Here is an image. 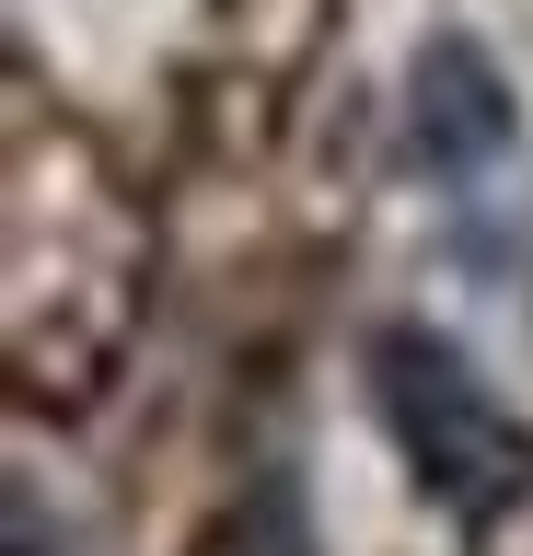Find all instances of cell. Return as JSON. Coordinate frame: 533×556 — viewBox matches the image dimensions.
I'll list each match as a JSON object with an SVG mask.
<instances>
[{
	"mask_svg": "<svg viewBox=\"0 0 533 556\" xmlns=\"http://www.w3.org/2000/svg\"><path fill=\"white\" fill-rule=\"evenodd\" d=\"M510 139H522V104H510L498 59L475 35H429L406 59V163L441 174V186H475Z\"/></svg>",
	"mask_w": 533,
	"mask_h": 556,
	"instance_id": "2",
	"label": "cell"
},
{
	"mask_svg": "<svg viewBox=\"0 0 533 556\" xmlns=\"http://www.w3.org/2000/svg\"><path fill=\"white\" fill-rule=\"evenodd\" d=\"M371 394H383V429H394V452H406L418 498H441L464 533H487V521H510L533 498L522 406H510L441 325H383V337H371Z\"/></svg>",
	"mask_w": 533,
	"mask_h": 556,
	"instance_id": "1",
	"label": "cell"
}]
</instances>
